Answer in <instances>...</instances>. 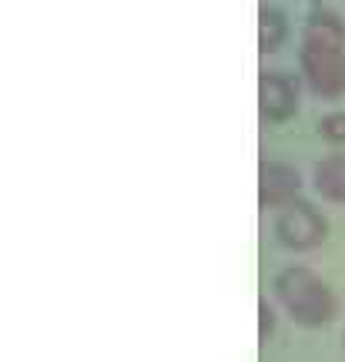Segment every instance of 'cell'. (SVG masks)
I'll return each mask as SVG.
<instances>
[{
  "label": "cell",
  "instance_id": "cell-6",
  "mask_svg": "<svg viewBox=\"0 0 345 362\" xmlns=\"http://www.w3.org/2000/svg\"><path fill=\"white\" fill-rule=\"evenodd\" d=\"M315 188L319 194L332 198V202H345V158H325L319 168H315Z\"/></svg>",
  "mask_w": 345,
  "mask_h": 362
},
{
  "label": "cell",
  "instance_id": "cell-4",
  "mask_svg": "<svg viewBox=\"0 0 345 362\" xmlns=\"http://www.w3.org/2000/svg\"><path fill=\"white\" fill-rule=\"evenodd\" d=\"M258 101H262V115L271 121H285L295 115V104H298V88L288 74L281 71H265L258 81Z\"/></svg>",
  "mask_w": 345,
  "mask_h": 362
},
{
  "label": "cell",
  "instance_id": "cell-3",
  "mask_svg": "<svg viewBox=\"0 0 345 362\" xmlns=\"http://www.w3.org/2000/svg\"><path fill=\"white\" fill-rule=\"evenodd\" d=\"M325 232H329L325 218L312 205H305V202H288L281 208L279 221H275V235H279L281 245L288 248L319 245V242H325Z\"/></svg>",
  "mask_w": 345,
  "mask_h": 362
},
{
  "label": "cell",
  "instance_id": "cell-7",
  "mask_svg": "<svg viewBox=\"0 0 345 362\" xmlns=\"http://www.w3.org/2000/svg\"><path fill=\"white\" fill-rule=\"evenodd\" d=\"M285 34H288V24H285V13L281 11H269L265 7V11L258 13V47L265 54L279 51Z\"/></svg>",
  "mask_w": 345,
  "mask_h": 362
},
{
  "label": "cell",
  "instance_id": "cell-9",
  "mask_svg": "<svg viewBox=\"0 0 345 362\" xmlns=\"http://www.w3.org/2000/svg\"><path fill=\"white\" fill-rule=\"evenodd\" d=\"M258 315H262V329H258V339L265 342V339H269V332L275 329V312H271L269 305L262 302V305H258Z\"/></svg>",
  "mask_w": 345,
  "mask_h": 362
},
{
  "label": "cell",
  "instance_id": "cell-2",
  "mask_svg": "<svg viewBox=\"0 0 345 362\" xmlns=\"http://www.w3.org/2000/svg\"><path fill=\"white\" fill-rule=\"evenodd\" d=\"M302 71L322 98L345 94V44L302 40Z\"/></svg>",
  "mask_w": 345,
  "mask_h": 362
},
{
  "label": "cell",
  "instance_id": "cell-5",
  "mask_svg": "<svg viewBox=\"0 0 345 362\" xmlns=\"http://www.w3.org/2000/svg\"><path fill=\"white\" fill-rule=\"evenodd\" d=\"M298 171L288 168V165H281V161H269V165H262V205L265 208H281L288 205L295 194H298Z\"/></svg>",
  "mask_w": 345,
  "mask_h": 362
},
{
  "label": "cell",
  "instance_id": "cell-1",
  "mask_svg": "<svg viewBox=\"0 0 345 362\" xmlns=\"http://www.w3.org/2000/svg\"><path fill=\"white\" fill-rule=\"evenodd\" d=\"M275 292L292 312L295 322L302 325H325L335 319V296L315 272L308 269H285L275 279Z\"/></svg>",
  "mask_w": 345,
  "mask_h": 362
},
{
  "label": "cell",
  "instance_id": "cell-8",
  "mask_svg": "<svg viewBox=\"0 0 345 362\" xmlns=\"http://www.w3.org/2000/svg\"><path fill=\"white\" fill-rule=\"evenodd\" d=\"M319 131L329 141H345V115H325L319 121Z\"/></svg>",
  "mask_w": 345,
  "mask_h": 362
}]
</instances>
